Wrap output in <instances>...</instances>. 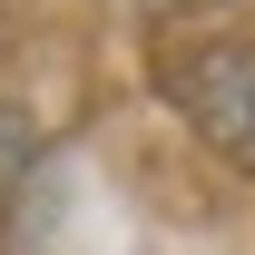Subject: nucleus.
I'll return each mask as SVG.
<instances>
[{
  "label": "nucleus",
  "mask_w": 255,
  "mask_h": 255,
  "mask_svg": "<svg viewBox=\"0 0 255 255\" xmlns=\"http://www.w3.org/2000/svg\"><path fill=\"white\" fill-rule=\"evenodd\" d=\"M167 98L226 167H255V39H196L167 59Z\"/></svg>",
  "instance_id": "nucleus-1"
},
{
  "label": "nucleus",
  "mask_w": 255,
  "mask_h": 255,
  "mask_svg": "<svg viewBox=\"0 0 255 255\" xmlns=\"http://www.w3.org/2000/svg\"><path fill=\"white\" fill-rule=\"evenodd\" d=\"M137 10H206V0H137Z\"/></svg>",
  "instance_id": "nucleus-2"
}]
</instances>
